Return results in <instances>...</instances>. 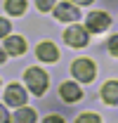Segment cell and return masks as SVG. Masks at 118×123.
<instances>
[{
    "label": "cell",
    "mask_w": 118,
    "mask_h": 123,
    "mask_svg": "<svg viewBox=\"0 0 118 123\" xmlns=\"http://www.w3.org/2000/svg\"><path fill=\"white\" fill-rule=\"evenodd\" d=\"M24 78H26L29 90H33V95H43V92L47 90V80H50V78H47V74H45L43 69L31 66V69H26Z\"/></svg>",
    "instance_id": "obj_1"
},
{
    "label": "cell",
    "mask_w": 118,
    "mask_h": 123,
    "mask_svg": "<svg viewBox=\"0 0 118 123\" xmlns=\"http://www.w3.org/2000/svg\"><path fill=\"white\" fill-rule=\"evenodd\" d=\"M71 71H73V76L78 78L80 83H90V80H94V76H97L94 64L90 59H76L73 66H71Z\"/></svg>",
    "instance_id": "obj_2"
},
{
    "label": "cell",
    "mask_w": 118,
    "mask_h": 123,
    "mask_svg": "<svg viewBox=\"0 0 118 123\" xmlns=\"http://www.w3.org/2000/svg\"><path fill=\"white\" fill-rule=\"evenodd\" d=\"M64 40L71 47H85L88 45V29H83V26H69L64 31Z\"/></svg>",
    "instance_id": "obj_3"
},
{
    "label": "cell",
    "mask_w": 118,
    "mask_h": 123,
    "mask_svg": "<svg viewBox=\"0 0 118 123\" xmlns=\"http://www.w3.org/2000/svg\"><path fill=\"white\" fill-rule=\"evenodd\" d=\"M5 102L10 104V107H24L26 104V90L21 88V85H7V90H5Z\"/></svg>",
    "instance_id": "obj_4"
},
{
    "label": "cell",
    "mask_w": 118,
    "mask_h": 123,
    "mask_svg": "<svg viewBox=\"0 0 118 123\" xmlns=\"http://www.w3.org/2000/svg\"><path fill=\"white\" fill-rule=\"evenodd\" d=\"M111 24V17L104 14V12H90L88 14V31L90 33H102L104 29H109Z\"/></svg>",
    "instance_id": "obj_5"
},
{
    "label": "cell",
    "mask_w": 118,
    "mask_h": 123,
    "mask_svg": "<svg viewBox=\"0 0 118 123\" xmlns=\"http://www.w3.org/2000/svg\"><path fill=\"white\" fill-rule=\"evenodd\" d=\"M54 14H57V19H61V21H76V19L80 17V12H78V7L71 5V2H61V5H57Z\"/></svg>",
    "instance_id": "obj_6"
},
{
    "label": "cell",
    "mask_w": 118,
    "mask_h": 123,
    "mask_svg": "<svg viewBox=\"0 0 118 123\" xmlns=\"http://www.w3.org/2000/svg\"><path fill=\"white\" fill-rule=\"evenodd\" d=\"M35 55L40 62H57L59 59V50L54 47V43H40L35 47Z\"/></svg>",
    "instance_id": "obj_7"
},
{
    "label": "cell",
    "mask_w": 118,
    "mask_h": 123,
    "mask_svg": "<svg viewBox=\"0 0 118 123\" xmlns=\"http://www.w3.org/2000/svg\"><path fill=\"white\" fill-rule=\"evenodd\" d=\"M5 52L7 55H24L26 52V43L19 36H7L5 38Z\"/></svg>",
    "instance_id": "obj_8"
},
{
    "label": "cell",
    "mask_w": 118,
    "mask_h": 123,
    "mask_svg": "<svg viewBox=\"0 0 118 123\" xmlns=\"http://www.w3.org/2000/svg\"><path fill=\"white\" fill-rule=\"evenodd\" d=\"M61 97L66 102H78L83 97V90L76 85V83H61Z\"/></svg>",
    "instance_id": "obj_9"
},
{
    "label": "cell",
    "mask_w": 118,
    "mask_h": 123,
    "mask_svg": "<svg viewBox=\"0 0 118 123\" xmlns=\"http://www.w3.org/2000/svg\"><path fill=\"white\" fill-rule=\"evenodd\" d=\"M102 97H104V102L116 104V102H118V80H106V83H104Z\"/></svg>",
    "instance_id": "obj_10"
},
{
    "label": "cell",
    "mask_w": 118,
    "mask_h": 123,
    "mask_svg": "<svg viewBox=\"0 0 118 123\" xmlns=\"http://www.w3.org/2000/svg\"><path fill=\"white\" fill-rule=\"evenodd\" d=\"M14 123H35V109H17L14 111V118H12Z\"/></svg>",
    "instance_id": "obj_11"
},
{
    "label": "cell",
    "mask_w": 118,
    "mask_h": 123,
    "mask_svg": "<svg viewBox=\"0 0 118 123\" xmlns=\"http://www.w3.org/2000/svg\"><path fill=\"white\" fill-rule=\"evenodd\" d=\"M5 10L10 14H24L26 12V0H7L5 2Z\"/></svg>",
    "instance_id": "obj_12"
},
{
    "label": "cell",
    "mask_w": 118,
    "mask_h": 123,
    "mask_svg": "<svg viewBox=\"0 0 118 123\" xmlns=\"http://www.w3.org/2000/svg\"><path fill=\"white\" fill-rule=\"evenodd\" d=\"M76 123H102V118H99L97 114H80V116L76 118Z\"/></svg>",
    "instance_id": "obj_13"
},
{
    "label": "cell",
    "mask_w": 118,
    "mask_h": 123,
    "mask_svg": "<svg viewBox=\"0 0 118 123\" xmlns=\"http://www.w3.org/2000/svg\"><path fill=\"white\" fill-rule=\"evenodd\" d=\"M35 5H38V10H40V12H47V10H52L54 0H35Z\"/></svg>",
    "instance_id": "obj_14"
},
{
    "label": "cell",
    "mask_w": 118,
    "mask_h": 123,
    "mask_svg": "<svg viewBox=\"0 0 118 123\" xmlns=\"http://www.w3.org/2000/svg\"><path fill=\"white\" fill-rule=\"evenodd\" d=\"M7 33H10V21L0 19V38H7Z\"/></svg>",
    "instance_id": "obj_15"
},
{
    "label": "cell",
    "mask_w": 118,
    "mask_h": 123,
    "mask_svg": "<svg viewBox=\"0 0 118 123\" xmlns=\"http://www.w3.org/2000/svg\"><path fill=\"white\" fill-rule=\"evenodd\" d=\"M109 50H111V55L118 57V36H113V38L109 40Z\"/></svg>",
    "instance_id": "obj_16"
},
{
    "label": "cell",
    "mask_w": 118,
    "mask_h": 123,
    "mask_svg": "<svg viewBox=\"0 0 118 123\" xmlns=\"http://www.w3.org/2000/svg\"><path fill=\"white\" fill-rule=\"evenodd\" d=\"M0 123H10V114H7V109L0 104Z\"/></svg>",
    "instance_id": "obj_17"
},
{
    "label": "cell",
    "mask_w": 118,
    "mask_h": 123,
    "mask_svg": "<svg viewBox=\"0 0 118 123\" xmlns=\"http://www.w3.org/2000/svg\"><path fill=\"white\" fill-rule=\"evenodd\" d=\"M43 123H64V118H61V116H54V114H52V116H47V118H45Z\"/></svg>",
    "instance_id": "obj_18"
},
{
    "label": "cell",
    "mask_w": 118,
    "mask_h": 123,
    "mask_svg": "<svg viewBox=\"0 0 118 123\" xmlns=\"http://www.w3.org/2000/svg\"><path fill=\"white\" fill-rule=\"evenodd\" d=\"M76 5H90V2H92V0H73Z\"/></svg>",
    "instance_id": "obj_19"
},
{
    "label": "cell",
    "mask_w": 118,
    "mask_h": 123,
    "mask_svg": "<svg viewBox=\"0 0 118 123\" xmlns=\"http://www.w3.org/2000/svg\"><path fill=\"white\" fill-rule=\"evenodd\" d=\"M5 57H7V52H5V50H0V64L5 62Z\"/></svg>",
    "instance_id": "obj_20"
}]
</instances>
